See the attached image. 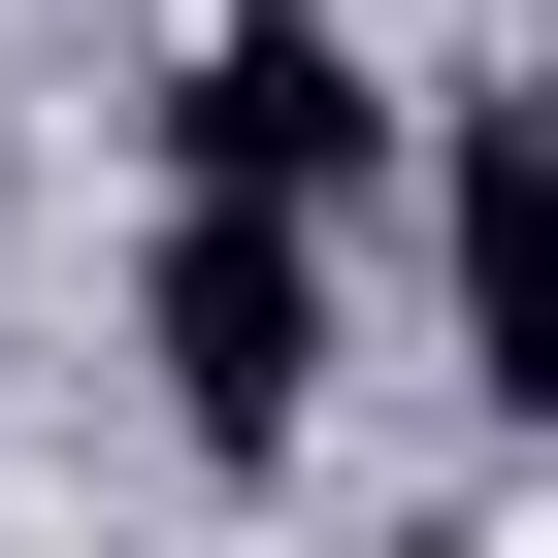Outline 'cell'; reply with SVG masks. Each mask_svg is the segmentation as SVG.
I'll return each instance as SVG.
<instances>
[{
  "instance_id": "2",
  "label": "cell",
  "mask_w": 558,
  "mask_h": 558,
  "mask_svg": "<svg viewBox=\"0 0 558 558\" xmlns=\"http://www.w3.org/2000/svg\"><path fill=\"white\" fill-rule=\"evenodd\" d=\"M165 197H230V230H362V197H395V99L296 34V0H230V34L165 66Z\"/></svg>"
},
{
  "instance_id": "3",
  "label": "cell",
  "mask_w": 558,
  "mask_h": 558,
  "mask_svg": "<svg viewBox=\"0 0 558 558\" xmlns=\"http://www.w3.org/2000/svg\"><path fill=\"white\" fill-rule=\"evenodd\" d=\"M427 230H460V362L558 427V99H460V197Z\"/></svg>"
},
{
  "instance_id": "1",
  "label": "cell",
  "mask_w": 558,
  "mask_h": 558,
  "mask_svg": "<svg viewBox=\"0 0 558 558\" xmlns=\"http://www.w3.org/2000/svg\"><path fill=\"white\" fill-rule=\"evenodd\" d=\"M132 362H165V427L263 493L329 427V230H230V197H165V263H132Z\"/></svg>"
},
{
  "instance_id": "4",
  "label": "cell",
  "mask_w": 558,
  "mask_h": 558,
  "mask_svg": "<svg viewBox=\"0 0 558 558\" xmlns=\"http://www.w3.org/2000/svg\"><path fill=\"white\" fill-rule=\"evenodd\" d=\"M525 99H558V66H525Z\"/></svg>"
}]
</instances>
